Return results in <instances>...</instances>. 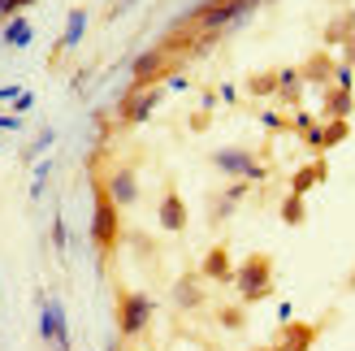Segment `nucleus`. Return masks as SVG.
I'll list each match as a JSON object with an SVG mask.
<instances>
[{
  "label": "nucleus",
  "mask_w": 355,
  "mask_h": 351,
  "mask_svg": "<svg viewBox=\"0 0 355 351\" xmlns=\"http://www.w3.org/2000/svg\"><path fill=\"white\" fill-rule=\"evenodd\" d=\"M92 196H96V208H92V243H96L100 260H109L117 252V239H121V217H117L121 208L113 204V196H109V187H104L100 173L92 178Z\"/></svg>",
  "instance_id": "nucleus-1"
},
{
  "label": "nucleus",
  "mask_w": 355,
  "mask_h": 351,
  "mask_svg": "<svg viewBox=\"0 0 355 351\" xmlns=\"http://www.w3.org/2000/svg\"><path fill=\"white\" fill-rule=\"evenodd\" d=\"M260 5V0H204L195 13H187L182 22L191 26V31H212V35H221L225 26H234V22H243L247 13H252Z\"/></svg>",
  "instance_id": "nucleus-2"
},
{
  "label": "nucleus",
  "mask_w": 355,
  "mask_h": 351,
  "mask_svg": "<svg viewBox=\"0 0 355 351\" xmlns=\"http://www.w3.org/2000/svg\"><path fill=\"white\" fill-rule=\"evenodd\" d=\"M234 286L243 295V304H256V300H269V291H273V260L256 252V256H247L243 265L234 269Z\"/></svg>",
  "instance_id": "nucleus-3"
},
{
  "label": "nucleus",
  "mask_w": 355,
  "mask_h": 351,
  "mask_svg": "<svg viewBox=\"0 0 355 351\" xmlns=\"http://www.w3.org/2000/svg\"><path fill=\"white\" fill-rule=\"evenodd\" d=\"M152 325V300L144 291H117V334L139 339Z\"/></svg>",
  "instance_id": "nucleus-4"
},
{
  "label": "nucleus",
  "mask_w": 355,
  "mask_h": 351,
  "mask_svg": "<svg viewBox=\"0 0 355 351\" xmlns=\"http://www.w3.org/2000/svg\"><path fill=\"white\" fill-rule=\"evenodd\" d=\"M178 61L182 57H173L169 48H148V52H139L135 57V83L130 87H156L161 78H173V69H178Z\"/></svg>",
  "instance_id": "nucleus-5"
},
{
  "label": "nucleus",
  "mask_w": 355,
  "mask_h": 351,
  "mask_svg": "<svg viewBox=\"0 0 355 351\" xmlns=\"http://www.w3.org/2000/svg\"><path fill=\"white\" fill-rule=\"evenodd\" d=\"M212 165H217L221 173H230V178H252V182H260L264 173H269L247 148H221L217 156H212Z\"/></svg>",
  "instance_id": "nucleus-6"
},
{
  "label": "nucleus",
  "mask_w": 355,
  "mask_h": 351,
  "mask_svg": "<svg viewBox=\"0 0 355 351\" xmlns=\"http://www.w3.org/2000/svg\"><path fill=\"white\" fill-rule=\"evenodd\" d=\"M156 104H161V87H130L117 104V117L126 121V126H135V121H148V113Z\"/></svg>",
  "instance_id": "nucleus-7"
},
{
  "label": "nucleus",
  "mask_w": 355,
  "mask_h": 351,
  "mask_svg": "<svg viewBox=\"0 0 355 351\" xmlns=\"http://www.w3.org/2000/svg\"><path fill=\"white\" fill-rule=\"evenodd\" d=\"M321 339V325H308V321H282L273 351H312V343Z\"/></svg>",
  "instance_id": "nucleus-8"
},
{
  "label": "nucleus",
  "mask_w": 355,
  "mask_h": 351,
  "mask_svg": "<svg viewBox=\"0 0 355 351\" xmlns=\"http://www.w3.org/2000/svg\"><path fill=\"white\" fill-rule=\"evenodd\" d=\"M40 334L52 351H69V334H65V308L57 300H44V317H40Z\"/></svg>",
  "instance_id": "nucleus-9"
},
{
  "label": "nucleus",
  "mask_w": 355,
  "mask_h": 351,
  "mask_svg": "<svg viewBox=\"0 0 355 351\" xmlns=\"http://www.w3.org/2000/svg\"><path fill=\"white\" fill-rule=\"evenodd\" d=\"M100 178H104V187H109V196H113L117 208H130L139 200V178H135L130 165H117L113 173H100Z\"/></svg>",
  "instance_id": "nucleus-10"
},
{
  "label": "nucleus",
  "mask_w": 355,
  "mask_h": 351,
  "mask_svg": "<svg viewBox=\"0 0 355 351\" xmlns=\"http://www.w3.org/2000/svg\"><path fill=\"white\" fill-rule=\"evenodd\" d=\"M173 308H182V312L204 308V286H200V273H182V277L173 282Z\"/></svg>",
  "instance_id": "nucleus-11"
},
{
  "label": "nucleus",
  "mask_w": 355,
  "mask_h": 351,
  "mask_svg": "<svg viewBox=\"0 0 355 351\" xmlns=\"http://www.w3.org/2000/svg\"><path fill=\"white\" fill-rule=\"evenodd\" d=\"M200 277H208V282H234V265H230V252L221 248H208L204 265H200Z\"/></svg>",
  "instance_id": "nucleus-12"
},
{
  "label": "nucleus",
  "mask_w": 355,
  "mask_h": 351,
  "mask_svg": "<svg viewBox=\"0 0 355 351\" xmlns=\"http://www.w3.org/2000/svg\"><path fill=\"white\" fill-rule=\"evenodd\" d=\"M156 217H161L165 230L182 234V230H187V204H182V196H178V191H165V200H161V208H156Z\"/></svg>",
  "instance_id": "nucleus-13"
},
{
  "label": "nucleus",
  "mask_w": 355,
  "mask_h": 351,
  "mask_svg": "<svg viewBox=\"0 0 355 351\" xmlns=\"http://www.w3.org/2000/svg\"><path fill=\"white\" fill-rule=\"evenodd\" d=\"M325 178H329V165H325V156H316L312 165H304V169H299L295 178H291V191H295V196H308V191H312V187H321Z\"/></svg>",
  "instance_id": "nucleus-14"
},
{
  "label": "nucleus",
  "mask_w": 355,
  "mask_h": 351,
  "mask_svg": "<svg viewBox=\"0 0 355 351\" xmlns=\"http://www.w3.org/2000/svg\"><path fill=\"white\" fill-rule=\"evenodd\" d=\"M334 69L338 65H334L329 52H312V57L304 61V69H299V78L304 83H334Z\"/></svg>",
  "instance_id": "nucleus-15"
},
{
  "label": "nucleus",
  "mask_w": 355,
  "mask_h": 351,
  "mask_svg": "<svg viewBox=\"0 0 355 351\" xmlns=\"http://www.w3.org/2000/svg\"><path fill=\"white\" fill-rule=\"evenodd\" d=\"M351 113V92L347 87H329L325 92V117H347Z\"/></svg>",
  "instance_id": "nucleus-16"
},
{
  "label": "nucleus",
  "mask_w": 355,
  "mask_h": 351,
  "mask_svg": "<svg viewBox=\"0 0 355 351\" xmlns=\"http://www.w3.org/2000/svg\"><path fill=\"white\" fill-rule=\"evenodd\" d=\"M325 40H329V44H343V40H347V44H355V9H347L338 22L325 31Z\"/></svg>",
  "instance_id": "nucleus-17"
},
{
  "label": "nucleus",
  "mask_w": 355,
  "mask_h": 351,
  "mask_svg": "<svg viewBox=\"0 0 355 351\" xmlns=\"http://www.w3.org/2000/svg\"><path fill=\"white\" fill-rule=\"evenodd\" d=\"M299 87H304L299 69H282V74H277V96L286 100V104H299Z\"/></svg>",
  "instance_id": "nucleus-18"
},
{
  "label": "nucleus",
  "mask_w": 355,
  "mask_h": 351,
  "mask_svg": "<svg viewBox=\"0 0 355 351\" xmlns=\"http://www.w3.org/2000/svg\"><path fill=\"white\" fill-rule=\"evenodd\" d=\"M83 26H87V13H83V9H69V22H65V35H61L57 48H74V44L83 40Z\"/></svg>",
  "instance_id": "nucleus-19"
},
{
  "label": "nucleus",
  "mask_w": 355,
  "mask_h": 351,
  "mask_svg": "<svg viewBox=\"0 0 355 351\" xmlns=\"http://www.w3.org/2000/svg\"><path fill=\"white\" fill-rule=\"evenodd\" d=\"M5 44H9V48H26V44H31V22H26V17H9Z\"/></svg>",
  "instance_id": "nucleus-20"
},
{
  "label": "nucleus",
  "mask_w": 355,
  "mask_h": 351,
  "mask_svg": "<svg viewBox=\"0 0 355 351\" xmlns=\"http://www.w3.org/2000/svg\"><path fill=\"white\" fill-rule=\"evenodd\" d=\"M347 135H351V126H347V117H329V126L321 130V152H325V148H338V144H343Z\"/></svg>",
  "instance_id": "nucleus-21"
},
{
  "label": "nucleus",
  "mask_w": 355,
  "mask_h": 351,
  "mask_svg": "<svg viewBox=\"0 0 355 351\" xmlns=\"http://www.w3.org/2000/svg\"><path fill=\"white\" fill-rule=\"evenodd\" d=\"M304 217H308L304 196H295V191H291V196L282 200V221H286V225H304Z\"/></svg>",
  "instance_id": "nucleus-22"
},
{
  "label": "nucleus",
  "mask_w": 355,
  "mask_h": 351,
  "mask_svg": "<svg viewBox=\"0 0 355 351\" xmlns=\"http://www.w3.org/2000/svg\"><path fill=\"white\" fill-rule=\"evenodd\" d=\"M247 92H252V96H269V92H277V69H273V74H256L252 83H247Z\"/></svg>",
  "instance_id": "nucleus-23"
},
{
  "label": "nucleus",
  "mask_w": 355,
  "mask_h": 351,
  "mask_svg": "<svg viewBox=\"0 0 355 351\" xmlns=\"http://www.w3.org/2000/svg\"><path fill=\"white\" fill-rule=\"evenodd\" d=\"M217 317H221V325H230V329H239V325L247 321V317H243V308H221Z\"/></svg>",
  "instance_id": "nucleus-24"
},
{
  "label": "nucleus",
  "mask_w": 355,
  "mask_h": 351,
  "mask_svg": "<svg viewBox=\"0 0 355 351\" xmlns=\"http://www.w3.org/2000/svg\"><path fill=\"white\" fill-rule=\"evenodd\" d=\"M26 5H35V0H0V22H5V17H13L17 9H26Z\"/></svg>",
  "instance_id": "nucleus-25"
},
{
  "label": "nucleus",
  "mask_w": 355,
  "mask_h": 351,
  "mask_svg": "<svg viewBox=\"0 0 355 351\" xmlns=\"http://www.w3.org/2000/svg\"><path fill=\"white\" fill-rule=\"evenodd\" d=\"M130 5H135V0H113V5L104 9V17H109V22H113V17H121V13H126Z\"/></svg>",
  "instance_id": "nucleus-26"
},
{
  "label": "nucleus",
  "mask_w": 355,
  "mask_h": 351,
  "mask_svg": "<svg viewBox=\"0 0 355 351\" xmlns=\"http://www.w3.org/2000/svg\"><path fill=\"white\" fill-rule=\"evenodd\" d=\"M52 243H57V252H65V221L61 217L52 221Z\"/></svg>",
  "instance_id": "nucleus-27"
},
{
  "label": "nucleus",
  "mask_w": 355,
  "mask_h": 351,
  "mask_svg": "<svg viewBox=\"0 0 355 351\" xmlns=\"http://www.w3.org/2000/svg\"><path fill=\"white\" fill-rule=\"evenodd\" d=\"M31 104H35V96H31V92H17V100H13V109H17V113H26Z\"/></svg>",
  "instance_id": "nucleus-28"
},
{
  "label": "nucleus",
  "mask_w": 355,
  "mask_h": 351,
  "mask_svg": "<svg viewBox=\"0 0 355 351\" xmlns=\"http://www.w3.org/2000/svg\"><path fill=\"white\" fill-rule=\"evenodd\" d=\"M22 126V117H0V130H17Z\"/></svg>",
  "instance_id": "nucleus-29"
},
{
  "label": "nucleus",
  "mask_w": 355,
  "mask_h": 351,
  "mask_svg": "<svg viewBox=\"0 0 355 351\" xmlns=\"http://www.w3.org/2000/svg\"><path fill=\"white\" fill-rule=\"evenodd\" d=\"M351 61H355V44H351Z\"/></svg>",
  "instance_id": "nucleus-30"
},
{
  "label": "nucleus",
  "mask_w": 355,
  "mask_h": 351,
  "mask_svg": "<svg viewBox=\"0 0 355 351\" xmlns=\"http://www.w3.org/2000/svg\"><path fill=\"white\" fill-rule=\"evenodd\" d=\"M256 351H273V347H256Z\"/></svg>",
  "instance_id": "nucleus-31"
}]
</instances>
